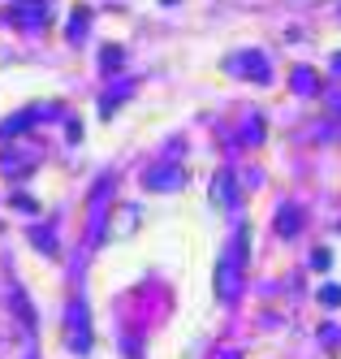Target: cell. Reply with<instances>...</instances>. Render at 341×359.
I'll return each mask as SVG.
<instances>
[{"label": "cell", "mask_w": 341, "mask_h": 359, "mask_svg": "<svg viewBox=\"0 0 341 359\" xmlns=\"http://www.w3.org/2000/svg\"><path fill=\"white\" fill-rule=\"evenodd\" d=\"M74 43H83L87 39V9H74V18H69V31H65Z\"/></svg>", "instance_id": "10"}, {"label": "cell", "mask_w": 341, "mask_h": 359, "mask_svg": "<svg viewBox=\"0 0 341 359\" xmlns=\"http://www.w3.org/2000/svg\"><path fill=\"white\" fill-rule=\"evenodd\" d=\"M311 269H328V251H324V247H320L316 255H311Z\"/></svg>", "instance_id": "15"}, {"label": "cell", "mask_w": 341, "mask_h": 359, "mask_svg": "<svg viewBox=\"0 0 341 359\" xmlns=\"http://www.w3.org/2000/svg\"><path fill=\"white\" fill-rule=\"evenodd\" d=\"M31 243H35V247H43L48 255H57V238H52L48 229H35V234H31Z\"/></svg>", "instance_id": "12"}, {"label": "cell", "mask_w": 341, "mask_h": 359, "mask_svg": "<svg viewBox=\"0 0 341 359\" xmlns=\"http://www.w3.org/2000/svg\"><path fill=\"white\" fill-rule=\"evenodd\" d=\"M43 13H48V0H18V5L9 9V18L18 22V27H35Z\"/></svg>", "instance_id": "6"}, {"label": "cell", "mask_w": 341, "mask_h": 359, "mask_svg": "<svg viewBox=\"0 0 341 359\" xmlns=\"http://www.w3.org/2000/svg\"><path fill=\"white\" fill-rule=\"evenodd\" d=\"M229 74H238V79H251V83H268L272 79V65L264 61V53H238L225 61Z\"/></svg>", "instance_id": "3"}, {"label": "cell", "mask_w": 341, "mask_h": 359, "mask_svg": "<svg viewBox=\"0 0 341 359\" xmlns=\"http://www.w3.org/2000/svg\"><path fill=\"white\" fill-rule=\"evenodd\" d=\"M212 199H216V208H233V203H238V182H233L229 169H221L212 177Z\"/></svg>", "instance_id": "5"}, {"label": "cell", "mask_w": 341, "mask_h": 359, "mask_svg": "<svg viewBox=\"0 0 341 359\" xmlns=\"http://www.w3.org/2000/svg\"><path fill=\"white\" fill-rule=\"evenodd\" d=\"M333 113H337V121H341V91L333 95Z\"/></svg>", "instance_id": "16"}, {"label": "cell", "mask_w": 341, "mask_h": 359, "mask_svg": "<svg viewBox=\"0 0 341 359\" xmlns=\"http://www.w3.org/2000/svg\"><path fill=\"white\" fill-rule=\"evenodd\" d=\"M9 307H13V316L22 320L26 338H31V333H35V312H31V299L22 294V286H13V290H9Z\"/></svg>", "instance_id": "7"}, {"label": "cell", "mask_w": 341, "mask_h": 359, "mask_svg": "<svg viewBox=\"0 0 341 359\" xmlns=\"http://www.w3.org/2000/svg\"><path fill=\"white\" fill-rule=\"evenodd\" d=\"M320 303H324V307H337V303H341V286H324V290H320Z\"/></svg>", "instance_id": "14"}, {"label": "cell", "mask_w": 341, "mask_h": 359, "mask_svg": "<svg viewBox=\"0 0 341 359\" xmlns=\"http://www.w3.org/2000/svg\"><path fill=\"white\" fill-rule=\"evenodd\" d=\"M147 191H177L181 182H186V177H181V169L177 165H155V169H147Z\"/></svg>", "instance_id": "4"}, {"label": "cell", "mask_w": 341, "mask_h": 359, "mask_svg": "<svg viewBox=\"0 0 341 359\" xmlns=\"http://www.w3.org/2000/svg\"><path fill=\"white\" fill-rule=\"evenodd\" d=\"M259 139H264V121L251 117V121H246V130H242V143H259Z\"/></svg>", "instance_id": "11"}, {"label": "cell", "mask_w": 341, "mask_h": 359, "mask_svg": "<svg viewBox=\"0 0 341 359\" xmlns=\"http://www.w3.org/2000/svg\"><path fill=\"white\" fill-rule=\"evenodd\" d=\"M246 251H251V234H246V225L233 234V247L221 255V264H216V299L221 303H233L242 290V269H246Z\"/></svg>", "instance_id": "1"}, {"label": "cell", "mask_w": 341, "mask_h": 359, "mask_svg": "<svg viewBox=\"0 0 341 359\" xmlns=\"http://www.w3.org/2000/svg\"><path fill=\"white\" fill-rule=\"evenodd\" d=\"M65 325H69V346H74L78 355H87V351H91V312H87V299H74V303H69Z\"/></svg>", "instance_id": "2"}, {"label": "cell", "mask_w": 341, "mask_h": 359, "mask_svg": "<svg viewBox=\"0 0 341 359\" xmlns=\"http://www.w3.org/2000/svg\"><path fill=\"white\" fill-rule=\"evenodd\" d=\"M290 87H294L298 95H316V91H320V74L311 69V65H298V69L290 74Z\"/></svg>", "instance_id": "8"}, {"label": "cell", "mask_w": 341, "mask_h": 359, "mask_svg": "<svg viewBox=\"0 0 341 359\" xmlns=\"http://www.w3.org/2000/svg\"><path fill=\"white\" fill-rule=\"evenodd\" d=\"M104 69H121V48H104Z\"/></svg>", "instance_id": "13"}, {"label": "cell", "mask_w": 341, "mask_h": 359, "mask_svg": "<svg viewBox=\"0 0 341 359\" xmlns=\"http://www.w3.org/2000/svg\"><path fill=\"white\" fill-rule=\"evenodd\" d=\"M298 225H302L298 203H285V208L277 212V234H281V238H294V234H298Z\"/></svg>", "instance_id": "9"}, {"label": "cell", "mask_w": 341, "mask_h": 359, "mask_svg": "<svg viewBox=\"0 0 341 359\" xmlns=\"http://www.w3.org/2000/svg\"><path fill=\"white\" fill-rule=\"evenodd\" d=\"M333 74H341V53H337V57H333Z\"/></svg>", "instance_id": "17"}]
</instances>
